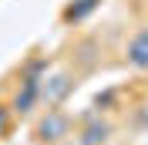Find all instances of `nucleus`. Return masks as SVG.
I'll list each match as a JSON object with an SVG mask.
<instances>
[{
    "label": "nucleus",
    "mask_w": 148,
    "mask_h": 145,
    "mask_svg": "<svg viewBox=\"0 0 148 145\" xmlns=\"http://www.w3.org/2000/svg\"><path fill=\"white\" fill-rule=\"evenodd\" d=\"M67 135H71V115L57 105L44 108V115L34 122V138L40 145H61L67 142Z\"/></svg>",
    "instance_id": "f257e3e1"
},
{
    "label": "nucleus",
    "mask_w": 148,
    "mask_h": 145,
    "mask_svg": "<svg viewBox=\"0 0 148 145\" xmlns=\"http://www.w3.org/2000/svg\"><path fill=\"white\" fill-rule=\"evenodd\" d=\"M114 135V125L101 115H88V122L77 132V145H108Z\"/></svg>",
    "instance_id": "f03ea898"
},
{
    "label": "nucleus",
    "mask_w": 148,
    "mask_h": 145,
    "mask_svg": "<svg viewBox=\"0 0 148 145\" xmlns=\"http://www.w3.org/2000/svg\"><path fill=\"white\" fill-rule=\"evenodd\" d=\"M74 91V78L67 71H61V74H54V78H44L40 81V105H61V101L67 98Z\"/></svg>",
    "instance_id": "7ed1b4c3"
},
{
    "label": "nucleus",
    "mask_w": 148,
    "mask_h": 145,
    "mask_svg": "<svg viewBox=\"0 0 148 145\" xmlns=\"http://www.w3.org/2000/svg\"><path fill=\"white\" fill-rule=\"evenodd\" d=\"M40 81H44V78H24V81H20L17 95H14V105H10L14 115H30V111L40 105Z\"/></svg>",
    "instance_id": "20e7f679"
},
{
    "label": "nucleus",
    "mask_w": 148,
    "mask_h": 145,
    "mask_svg": "<svg viewBox=\"0 0 148 145\" xmlns=\"http://www.w3.org/2000/svg\"><path fill=\"white\" fill-rule=\"evenodd\" d=\"M125 61L131 68H138V71H148V27H141L138 34L128 41L125 47Z\"/></svg>",
    "instance_id": "39448f33"
},
{
    "label": "nucleus",
    "mask_w": 148,
    "mask_h": 145,
    "mask_svg": "<svg viewBox=\"0 0 148 145\" xmlns=\"http://www.w3.org/2000/svg\"><path fill=\"white\" fill-rule=\"evenodd\" d=\"M94 3H98V0H81L77 7H71V10H67L64 17H67V20H77V17H84V14H88V10L94 7Z\"/></svg>",
    "instance_id": "423d86ee"
},
{
    "label": "nucleus",
    "mask_w": 148,
    "mask_h": 145,
    "mask_svg": "<svg viewBox=\"0 0 148 145\" xmlns=\"http://www.w3.org/2000/svg\"><path fill=\"white\" fill-rule=\"evenodd\" d=\"M7 125H10V108H3V105H0V135L7 132Z\"/></svg>",
    "instance_id": "0eeeda50"
}]
</instances>
